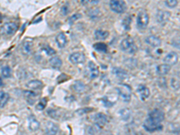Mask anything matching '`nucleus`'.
<instances>
[{
    "label": "nucleus",
    "mask_w": 180,
    "mask_h": 135,
    "mask_svg": "<svg viewBox=\"0 0 180 135\" xmlns=\"http://www.w3.org/2000/svg\"><path fill=\"white\" fill-rule=\"evenodd\" d=\"M164 119H165L164 112L159 109H154L149 114L147 119L144 121L143 127L149 133L161 131L163 129L161 123L164 121Z\"/></svg>",
    "instance_id": "nucleus-1"
},
{
    "label": "nucleus",
    "mask_w": 180,
    "mask_h": 135,
    "mask_svg": "<svg viewBox=\"0 0 180 135\" xmlns=\"http://www.w3.org/2000/svg\"><path fill=\"white\" fill-rule=\"evenodd\" d=\"M120 48L123 52L127 54H134L137 52V46L135 44L134 40L132 37H126L124 38L121 43H120Z\"/></svg>",
    "instance_id": "nucleus-2"
},
{
    "label": "nucleus",
    "mask_w": 180,
    "mask_h": 135,
    "mask_svg": "<svg viewBox=\"0 0 180 135\" xmlns=\"http://www.w3.org/2000/svg\"><path fill=\"white\" fill-rule=\"evenodd\" d=\"M116 91L120 98L124 102V103H129L132 98V89L130 86L126 84H121L116 87Z\"/></svg>",
    "instance_id": "nucleus-3"
},
{
    "label": "nucleus",
    "mask_w": 180,
    "mask_h": 135,
    "mask_svg": "<svg viewBox=\"0 0 180 135\" xmlns=\"http://www.w3.org/2000/svg\"><path fill=\"white\" fill-rule=\"evenodd\" d=\"M149 21V16L146 11L140 10L138 13L137 17H136V25L140 31L145 30L147 28Z\"/></svg>",
    "instance_id": "nucleus-4"
},
{
    "label": "nucleus",
    "mask_w": 180,
    "mask_h": 135,
    "mask_svg": "<svg viewBox=\"0 0 180 135\" xmlns=\"http://www.w3.org/2000/svg\"><path fill=\"white\" fill-rule=\"evenodd\" d=\"M109 6H110V9L117 14H123L127 9V5L124 1L114 0L110 2Z\"/></svg>",
    "instance_id": "nucleus-5"
},
{
    "label": "nucleus",
    "mask_w": 180,
    "mask_h": 135,
    "mask_svg": "<svg viewBox=\"0 0 180 135\" xmlns=\"http://www.w3.org/2000/svg\"><path fill=\"white\" fill-rule=\"evenodd\" d=\"M17 29L18 27L15 23L8 22V23H4V25L1 27V32L6 35H13L14 33L16 32Z\"/></svg>",
    "instance_id": "nucleus-6"
},
{
    "label": "nucleus",
    "mask_w": 180,
    "mask_h": 135,
    "mask_svg": "<svg viewBox=\"0 0 180 135\" xmlns=\"http://www.w3.org/2000/svg\"><path fill=\"white\" fill-rule=\"evenodd\" d=\"M86 73L88 78L94 79L99 76V70H98L97 66L95 64V62L89 61L87 63V66L86 68Z\"/></svg>",
    "instance_id": "nucleus-7"
},
{
    "label": "nucleus",
    "mask_w": 180,
    "mask_h": 135,
    "mask_svg": "<svg viewBox=\"0 0 180 135\" xmlns=\"http://www.w3.org/2000/svg\"><path fill=\"white\" fill-rule=\"evenodd\" d=\"M69 61L74 65H81L86 61V56L83 52H73L69 55Z\"/></svg>",
    "instance_id": "nucleus-8"
},
{
    "label": "nucleus",
    "mask_w": 180,
    "mask_h": 135,
    "mask_svg": "<svg viewBox=\"0 0 180 135\" xmlns=\"http://www.w3.org/2000/svg\"><path fill=\"white\" fill-rule=\"evenodd\" d=\"M93 121H94V123H95V127H96L97 129H101V128H103V127L107 124L108 119H107V116H106L105 114L98 113V114H96L95 115H94Z\"/></svg>",
    "instance_id": "nucleus-9"
},
{
    "label": "nucleus",
    "mask_w": 180,
    "mask_h": 135,
    "mask_svg": "<svg viewBox=\"0 0 180 135\" xmlns=\"http://www.w3.org/2000/svg\"><path fill=\"white\" fill-rule=\"evenodd\" d=\"M170 15H171V14L169 11L159 10L157 12L156 18H157V21L160 25H165L170 20Z\"/></svg>",
    "instance_id": "nucleus-10"
},
{
    "label": "nucleus",
    "mask_w": 180,
    "mask_h": 135,
    "mask_svg": "<svg viewBox=\"0 0 180 135\" xmlns=\"http://www.w3.org/2000/svg\"><path fill=\"white\" fill-rule=\"evenodd\" d=\"M178 54L175 52H169L163 59V62L164 64H167L169 66H172V65H175L176 63L178 62Z\"/></svg>",
    "instance_id": "nucleus-11"
},
{
    "label": "nucleus",
    "mask_w": 180,
    "mask_h": 135,
    "mask_svg": "<svg viewBox=\"0 0 180 135\" xmlns=\"http://www.w3.org/2000/svg\"><path fill=\"white\" fill-rule=\"evenodd\" d=\"M137 92L139 94V96L140 98L142 100V101H145L147 100L149 97V95H150V91L149 89V87L145 85H139L137 87Z\"/></svg>",
    "instance_id": "nucleus-12"
},
{
    "label": "nucleus",
    "mask_w": 180,
    "mask_h": 135,
    "mask_svg": "<svg viewBox=\"0 0 180 135\" xmlns=\"http://www.w3.org/2000/svg\"><path fill=\"white\" fill-rule=\"evenodd\" d=\"M112 72L120 80H126V79H128V78H129V75L126 72V70H123L122 68H116V67H115V68L112 69Z\"/></svg>",
    "instance_id": "nucleus-13"
},
{
    "label": "nucleus",
    "mask_w": 180,
    "mask_h": 135,
    "mask_svg": "<svg viewBox=\"0 0 180 135\" xmlns=\"http://www.w3.org/2000/svg\"><path fill=\"white\" fill-rule=\"evenodd\" d=\"M45 131L47 135H56L59 132V127L52 122H47L45 125Z\"/></svg>",
    "instance_id": "nucleus-14"
},
{
    "label": "nucleus",
    "mask_w": 180,
    "mask_h": 135,
    "mask_svg": "<svg viewBox=\"0 0 180 135\" xmlns=\"http://www.w3.org/2000/svg\"><path fill=\"white\" fill-rule=\"evenodd\" d=\"M145 42H147V44H149V46L153 47V48H158L161 45V40L159 39V37L155 36V35H149L146 38Z\"/></svg>",
    "instance_id": "nucleus-15"
},
{
    "label": "nucleus",
    "mask_w": 180,
    "mask_h": 135,
    "mask_svg": "<svg viewBox=\"0 0 180 135\" xmlns=\"http://www.w3.org/2000/svg\"><path fill=\"white\" fill-rule=\"evenodd\" d=\"M28 128L32 132H35L40 128V122L33 115L28 117Z\"/></svg>",
    "instance_id": "nucleus-16"
},
{
    "label": "nucleus",
    "mask_w": 180,
    "mask_h": 135,
    "mask_svg": "<svg viewBox=\"0 0 180 135\" xmlns=\"http://www.w3.org/2000/svg\"><path fill=\"white\" fill-rule=\"evenodd\" d=\"M67 42H68L67 36L64 34L63 32H60V33L56 36V43H57V45H58V47H59L60 49L64 48V47L67 45Z\"/></svg>",
    "instance_id": "nucleus-17"
},
{
    "label": "nucleus",
    "mask_w": 180,
    "mask_h": 135,
    "mask_svg": "<svg viewBox=\"0 0 180 135\" xmlns=\"http://www.w3.org/2000/svg\"><path fill=\"white\" fill-rule=\"evenodd\" d=\"M32 41L30 39L25 40L23 42V46H22V52L24 55H30L32 52Z\"/></svg>",
    "instance_id": "nucleus-18"
},
{
    "label": "nucleus",
    "mask_w": 180,
    "mask_h": 135,
    "mask_svg": "<svg viewBox=\"0 0 180 135\" xmlns=\"http://www.w3.org/2000/svg\"><path fill=\"white\" fill-rule=\"evenodd\" d=\"M43 86V83L41 80L38 79H33L29 81L26 84V87H28L31 90H36V89H41Z\"/></svg>",
    "instance_id": "nucleus-19"
},
{
    "label": "nucleus",
    "mask_w": 180,
    "mask_h": 135,
    "mask_svg": "<svg viewBox=\"0 0 180 135\" xmlns=\"http://www.w3.org/2000/svg\"><path fill=\"white\" fill-rule=\"evenodd\" d=\"M119 115L123 121L128 122L132 118V111L129 108H123L119 111Z\"/></svg>",
    "instance_id": "nucleus-20"
},
{
    "label": "nucleus",
    "mask_w": 180,
    "mask_h": 135,
    "mask_svg": "<svg viewBox=\"0 0 180 135\" xmlns=\"http://www.w3.org/2000/svg\"><path fill=\"white\" fill-rule=\"evenodd\" d=\"M170 70H171V67L167 65V64H160L157 67L156 70H157V73L159 74V76H166L170 73Z\"/></svg>",
    "instance_id": "nucleus-21"
},
{
    "label": "nucleus",
    "mask_w": 180,
    "mask_h": 135,
    "mask_svg": "<svg viewBox=\"0 0 180 135\" xmlns=\"http://www.w3.org/2000/svg\"><path fill=\"white\" fill-rule=\"evenodd\" d=\"M72 87H73V89H74L76 92H77V93H83V92H85L86 89V85L84 82L80 81V80H77V81L74 82Z\"/></svg>",
    "instance_id": "nucleus-22"
},
{
    "label": "nucleus",
    "mask_w": 180,
    "mask_h": 135,
    "mask_svg": "<svg viewBox=\"0 0 180 135\" xmlns=\"http://www.w3.org/2000/svg\"><path fill=\"white\" fill-rule=\"evenodd\" d=\"M109 36V32L102 30V29H96L95 31V37L97 40H106V38Z\"/></svg>",
    "instance_id": "nucleus-23"
},
{
    "label": "nucleus",
    "mask_w": 180,
    "mask_h": 135,
    "mask_svg": "<svg viewBox=\"0 0 180 135\" xmlns=\"http://www.w3.org/2000/svg\"><path fill=\"white\" fill-rule=\"evenodd\" d=\"M50 63H51V65H52V67L53 69H56V70L60 69L62 66V61L59 57H57V56L52 57L50 60Z\"/></svg>",
    "instance_id": "nucleus-24"
},
{
    "label": "nucleus",
    "mask_w": 180,
    "mask_h": 135,
    "mask_svg": "<svg viewBox=\"0 0 180 135\" xmlns=\"http://www.w3.org/2000/svg\"><path fill=\"white\" fill-rule=\"evenodd\" d=\"M9 99V95L6 92L0 91V108H3Z\"/></svg>",
    "instance_id": "nucleus-25"
},
{
    "label": "nucleus",
    "mask_w": 180,
    "mask_h": 135,
    "mask_svg": "<svg viewBox=\"0 0 180 135\" xmlns=\"http://www.w3.org/2000/svg\"><path fill=\"white\" fill-rule=\"evenodd\" d=\"M94 49L96 52H102V53H106L107 52V45L103 42H97L94 44Z\"/></svg>",
    "instance_id": "nucleus-26"
},
{
    "label": "nucleus",
    "mask_w": 180,
    "mask_h": 135,
    "mask_svg": "<svg viewBox=\"0 0 180 135\" xmlns=\"http://www.w3.org/2000/svg\"><path fill=\"white\" fill-rule=\"evenodd\" d=\"M1 75H2V77L5 78H10L11 75H12V70H11L10 67L7 66V65L3 66V67L1 68Z\"/></svg>",
    "instance_id": "nucleus-27"
},
{
    "label": "nucleus",
    "mask_w": 180,
    "mask_h": 135,
    "mask_svg": "<svg viewBox=\"0 0 180 135\" xmlns=\"http://www.w3.org/2000/svg\"><path fill=\"white\" fill-rule=\"evenodd\" d=\"M25 95H26V99H27V101H28V103L30 104H32L34 102H35V99H36V97H37V95L35 93H33L32 91H26L25 92Z\"/></svg>",
    "instance_id": "nucleus-28"
},
{
    "label": "nucleus",
    "mask_w": 180,
    "mask_h": 135,
    "mask_svg": "<svg viewBox=\"0 0 180 135\" xmlns=\"http://www.w3.org/2000/svg\"><path fill=\"white\" fill-rule=\"evenodd\" d=\"M101 15H102V14H101V11L99 10L98 8H92V9H90L89 12H88V15H89V17L92 18V19L97 18V17L100 16Z\"/></svg>",
    "instance_id": "nucleus-29"
},
{
    "label": "nucleus",
    "mask_w": 180,
    "mask_h": 135,
    "mask_svg": "<svg viewBox=\"0 0 180 135\" xmlns=\"http://www.w3.org/2000/svg\"><path fill=\"white\" fill-rule=\"evenodd\" d=\"M81 17H82V15H81V14H74L73 15H70V16L69 17L68 22H69V24H73L75 22L77 21L78 19H80Z\"/></svg>",
    "instance_id": "nucleus-30"
},
{
    "label": "nucleus",
    "mask_w": 180,
    "mask_h": 135,
    "mask_svg": "<svg viewBox=\"0 0 180 135\" xmlns=\"http://www.w3.org/2000/svg\"><path fill=\"white\" fill-rule=\"evenodd\" d=\"M46 104H47V98L44 97V98H43V99L39 102V104H37L36 109H37L38 111H43V109H45Z\"/></svg>",
    "instance_id": "nucleus-31"
},
{
    "label": "nucleus",
    "mask_w": 180,
    "mask_h": 135,
    "mask_svg": "<svg viewBox=\"0 0 180 135\" xmlns=\"http://www.w3.org/2000/svg\"><path fill=\"white\" fill-rule=\"evenodd\" d=\"M43 51L47 55H49V56H52V55H54L55 53H56V52H55V50L54 49H52L51 46H49V45H46V46H43Z\"/></svg>",
    "instance_id": "nucleus-32"
},
{
    "label": "nucleus",
    "mask_w": 180,
    "mask_h": 135,
    "mask_svg": "<svg viewBox=\"0 0 180 135\" xmlns=\"http://www.w3.org/2000/svg\"><path fill=\"white\" fill-rule=\"evenodd\" d=\"M170 85L171 86L175 89V90H178L179 89V80L176 78H171L170 80Z\"/></svg>",
    "instance_id": "nucleus-33"
},
{
    "label": "nucleus",
    "mask_w": 180,
    "mask_h": 135,
    "mask_svg": "<svg viewBox=\"0 0 180 135\" xmlns=\"http://www.w3.org/2000/svg\"><path fill=\"white\" fill-rule=\"evenodd\" d=\"M47 114H48V115H50L52 118H53V119H58L59 113H58V111H57V110H55V109L49 108V109L47 110Z\"/></svg>",
    "instance_id": "nucleus-34"
},
{
    "label": "nucleus",
    "mask_w": 180,
    "mask_h": 135,
    "mask_svg": "<svg viewBox=\"0 0 180 135\" xmlns=\"http://www.w3.org/2000/svg\"><path fill=\"white\" fill-rule=\"evenodd\" d=\"M165 5L170 8H175L178 5V0H168V1H165Z\"/></svg>",
    "instance_id": "nucleus-35"
},
{
    "label": "nucleus",
    "mask_w": 180,
    "mask_h": 135,
    "mask_svg": "<svg viewBox=\"0 0 180 135\" xmlns=\"http://www.w3.org/2000/svg\"><path fill=\"white\" fill-rule=\"evenodd\" d=\"M131 17L130 16H127V17H125L124 19H123V28L126 30V31H129V29H130V25H131Z\"/></svg>",
    "instance_id": "nucleus-36"
},
{
    "label": "nucleus",
    "mask_w": 180,
    "mask_h": 135,
    "mask_svg": "<svg viewBox=\"0 0 180 135\" xmlns=\"http://www.w3.org/2000/svg\"><path fill=\"white\" fill-rule=\"evenodd\" d=\"M93 111V108H89V107H87V108H81V109H79V110H77L76 113L77 114H79V115H82V114H86V113H89V112H92Z\"/></svg>",
    "instance_id": "nucleus-37"
},
{
    "label": "nucleus",
    "mask_w": 180,
    "mask_h": 135,
    "mask_svg": "<svg viewBox=\"0 0 180 135\" xmlns=\"http://www.w3.org/2000/svg\"><path fill=\"white\" fill-rule=\"evenodd\" d=\"M61 13L62 15H67L69 13V6L68 5L63 6L61 7Z\"/></svg>",
    "instance_id": "nucleus-38"
},
{
    "label": "nucleus",
    "mask_w": 180,
    "mask_h": 135,
    "mask_svg": "<svg viewBox=\"0 0 180 135\" xmlns=\"http://www.w3.org/2000/svg\"><path fill=\"white\" fill-rule=\"evenodd\" d=\"M103 104H105L106 106H107V107H109V106H112V105L114 104V103H112L111 101H109L108 98L106 96V97L103 98Z\"/></svg>",
    "instance_id": "nucleus-39"
},
{
    "label": "nucleus",
    "mask_w": 180,
    "mask_h": 135,
    "mask_svg": "<svg viewBox=\"0 0 180 135\" xmlns=\"http://www.w3.org/2000/svg\"><path fill=\"white\" fill-rule=\"evenodd\" d=\"M40 21H42V18H41V17H40V18H38L37 20H35V21L33 22V23H37L38 22H40Z\"/></svg>",
    "instance_id": "nucleus-40"
},
{
    "label": "nucleus",
    "mask_w": 180,
    "mask_h": 135,
    "mask_svg": "<svg viewBox=\"0 0 180 135\" xmlns=\"http://www.w3.org/2000/svg\"><path fill=\"white\" fill-rule=\"evenodd\" d=\"M3 80H2V78H0V86H3Z\"/></svg>",
    "instance_id": "nucleus-41"
},
{
    "label": "nucleus",
    "mask_w": 180,
    "mask_h": 135,
    "mask_svg": "<svg viewBox=\"0 0 180 135\" xmlns=\"http://www.w3.org/2000/svg\"><path fill=\"white\" fill-rule=\"evenodd\" d=\"M1 18H2V15L0 14V19H1Z\"/></svg>",
    "instance_id": "nucleus-42"
}]
</instances>
